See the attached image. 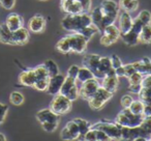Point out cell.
<instances>
[{
	"mask_svg": "<svg viewBox=\"0 0 151 141\" xmlns=\"http://www.w3.org/2000/svg\"><path fill=\"white\" fill-rule=\"evenodd\" d=\"M90 24H92V21L89 14H67L61 21V27L69 32H78Z\"/></svg>",
	"mask_w": 151,
	"mask_h": 141,
	"instance_id": "obj_1",
	"label": "cell"
},
{
	"mask_svg": "<svg viewBox=\"0 0 151 141\" xmlns=\"http://www.w3.org/2000/svg\"><path fill=\"white\" fill-rule=\"evenodd\" d=\"M144 117V114H134L128 108H123L122 111H120L118 115L116 116L115 122H117L121 127L134 128V127H139L142 124Z\"/></svg>",
	"mask_w": 151,
	"mask_h": 141,
	"instance_id": "obj_2",
	"label": "cell"
},
{
	"mask_svg": "<svg viewBox=\"0 0 151 141\" xmlns=\"http://www.w3.org/2000/svg\"><path fill=\"white\" fill-rule=\"evenodd\" d=\"M91 129L104 131L111 138V140H121V126L115 121L109 122L101 120L96 124H91Z\"/></svg>",
	"mask_w": 151,
	"mask_h": 141,
	"instance_id": "obj_3",
	"label": "cell"
},
{
	"mask_svg": "<svg viewBox=\"0 0 151 141\" xmlns=\"http://www.w3.org/2000/svg\"><path fill=\"white\" fill-rule=\"evenodd\" d=\"M71 106H73V102L69 99H67L65 95L58 93V95H54L53 100L51 101L50 104V109L52 110L54 113L58 114L59 116L66 114L70 111Z\"/></svg>",
	"mask_w": 151,
	"mask_h": 141,
	"instance_id": "obj_4",
	"label": "cell"
},
{
	"mask_svg": "<svg viewBox=\"0 0 151 141\" xmlns=\"http://www.w3.org/2000/svg\"><path fill=\"white\" fill-rule=\"evenodd\" d=\"M113 95L114 93L108 91L103 86H99V88L96 90L94 95L87 102H88L89 106L92 110H101L106 105V103H108L113 98Z\"/></svg>",
	"mask_w": 151,
	"mask_h": 141,
	"instance_id": "obj_5",
	"label": "cell"
},
{
	"mask_svg": "<svg viewBox=\"0 0 151 141\" xmlns=\"http://www.w3.org/2000/svg\"><path fill=\"white\" fill-rule=\"evenodd\" d=\"M61 95H65L67 99H69L71 102H75L79 98V86L77 80L71 77L66 76L64 78V81L62 83V86L60 88Z\"/></svg>",
	"mask_w": 151,
	"mask_h": 141,
	"instance_id": "obj_6",
	"label": "cell"
},
{
	"mask_svg": "<svg viewBox=\"0 0 151 141\" xmlns=\"http://www.w3.org/2000/svg\"><path fill=\"white\" fill-rule=\"evenodd\" d=\"M69 45H70V51L78 54H83L86 51L87 45H88V38H85L79 32H71L68 34Z\"/></svg>",
	"mask_w": 151,
	"mask_h": 141,
	"instance_id": "obj_7",
	"label": "cell"
},
{
	"mask_svg": "<svg viewBox=\"0 0 151 141\" xmlns=\"http://www.w3.org/2000/svg\"><path fill=\"white\" fill-rule=\"evenodd\" d=\"M99 86H101V84L99 83L96 78H92L90 80L85 81V82L81 83V85L79 86V97L82 98L85 101H88L94 95Z\"/></svg>",
	"mask_w": 151,
	"mask_h": 141,
	"instance_id": "obj_8",
	"label": "cell"
},
{
	"mask_svg": "<svg viewBox=\"0 0 151 141\" xmlns=\"http://www.w3.org/2000/svg\"><path fill=\"white\" fill-rule=\"evenodd\" d=\"M120 38V30L116 25L112 24L103 30V34L101 38V44L105 47H109L115 44Z\"/></svg>",
	"mask_w": 151,
	"mask_h": 141,
	"instance_id": "obj_9",
	"label": "cell"
},
{
	"mask_svg": "<svg viewBox=\"0 0 151 141\" xmlns=\"http://www.w3.org/2000/svg\"><path fill=\"white\" fill-rule=\"evenodd\" d=\"M99 59H101V56H99V55L88 54V55H85V56L83 57V60H82L83 65L88 67V69H90L97 80H101V79L104 78L101 73L99 72Z\"/></svg>",
	"mask_w": 151,
	"mask_h": 141,
	"instance_id": "obj_10",
	"label": "cell"
},
{
	"mask_svg": "<svg viewBox=\"0 0 151 141\" xmlns=\"http://www.w3.org/2000/svg\"><path fill=\"white\" fill-rule=\"evenodd\" d=\"M118 83H119V78H118L117 75H116L115 69L112 67L109 72L105 75V77L101 79V86H103L104 88L107 89L110 93H115V91L117 90Z\"/></svg>",
	"mask_w": 151,
	"mask_h": 141,
	"instance_id": "obj_11",
	"label": "cell"
},
{
	"mask_svg": "<svg viewBox=\"0 0 151 141\" xmlns=\"http://www.w3.org/2000/svg\"><path fill=\"white\" fill-rule=\"evenodd\" d=\"M79 136H80V131H79L78 124H76L73 119L67 122L60 133V137L62 140H78Z\"/></svg>",
	"mask_w": 151,
	"mask_h": 141,
	"instance_id": "obj_12",
	"label": "cell"
},
{
	"mask_svg": "<svg viewBox=\"0 0 151 141\" xmlns=\"http://www.w3.org/2000/svg\"><path fill=\"white\" fill-rule=\"evenodd\" d=\"M144 104L151 103V75H145L141 82V90L138 93Z\"/></svg>",
	"mask_w": 151,
	"mask_h": 141,
	"instance_id": "obj_13",
	"label": "cell"
},
{
	"mask_svg": "<svg viewBox=\"0 0 151 141\" xmlns=\"http://www.w3.org/2000/svg\"><path fill=\"white\" fill-rule=\"evenodd\" d=\"M65 77L62 74H57L53 77H50L49 79V83L48 86H47L46 91L51 95H56L60 93V88L62 86V83L64 81Z\"/></svg>",
	"mask_w": 151,
	"mask_h": 141,
	"instance_id": "obj_14",
	"label": "cell"
},
{
	"mask_svg": "<svg viewBox=\"0 0 151 141\" xmlns=\"http://www.w3.org/2000/svg\"><path fill=\"white\" fill-rule=\"evenodd\" d=\"M29 30L25 27H21L18 30L13 31L12 34V46H23L29 40Z\"/></svg>",
	"mask_w": 151,
	"mask_h": 141,
	"instance_id": "obj_15",
	"label": "cell"
},
{
	"mask_svg": "<svg viewBox=\"0 0 151 141\" xmlns=\"http://www.w3.org/2000/svg\"><path fill=\"white\" fill-rule=\"evenodd\" d=\"M99 7H101V11L105 15L111 16L115 19H118L120 9L118 3L115 2L114 0H103V2L101 3Z\"/></svg>",
	"mask_w": 151,
	"mask_h": 141,
	"instance_id": "obj_16",
	"label": "cell"
},
{
	"mask_svg": "<svg viewBox=\"0 0 151 141\" xmlns=\"http://www.w3.org/2000/svg\"><path fill=\"white\" fill-rule=\"evenodd\" d=\"M46 28V19L40 15H35L30 18L28 22V29L33 33L42 32Z\"/></svg>",
	"mask_w": 151,
	"mask_h": 141,
	"instance_id": "obj_17",
	"label": "cell"
},
{
	"mask_svg": "<svg viewBox=\"0 0 151 141\" xmlns=\"http://www.w3.org/2000/svg\"><path fill=\"white\" fill-rule=\"evenodd\" d=\"M35 81H36V77L33 69H25V71H23L19 75V83L22 86L33 87Z\"/></svg>",
	"mask_w": 151,
	"mask_h": 141,
	"instance_id": "obj_18",
	"label": "cell"
},
{
	"mask_svg": "<svg viewBox=\"0 0 151 141\" xmlns=\"http://www.w3.org/2000/svg\"><path fill=\"white\" fill-rule=\"evenodd\" d=\"M61 9L66 14H81L84 13L83 7L78 0H66L61 1Z\"/></svg>",
	"mask_w": 151,
	"mask_h": 141,
	"instance_id": "obj_19",
	"label": "cell"
},
{
	"mask_svg": "<svg viewBox=\"0 0 151 141\" xmlns=\"http://www.w3.org/2000/svg\"><path fill=\"white\" fill-rule=\"evenodd\" d=\"M4 23L6 24V26L9 28L11 31H15V30H18L19 28L24 26V19L19 14L13 13L7 16Z\"/></svg>",
	"mask_w": 151,
	"mask_h": 141,
	"instance_id": "obj_20",
	"label": "cell"
},
{
	"mask_svg": "<svg viewBox=\"0 0 151 141\" xmlns=\"http://www.w3.org/2000/svg\"><path fill=\"white\" fill-rule=\"evenodd\" d=\"M118 18H119V27L118 28H119V30H120V34L125 33V32H127L128 30L132 28L134 19L132 18L129 13L124 12V11H122L121 13L119 14Z\"/></svg>",
	"mask_w": 151,
	"mask_h": 141,
	"instance_id": "obj_21",
	"label": "cell"
},
{
	"mask_svg": "<svg viewBox=\"0 0 151 141\" xmlns=\"http://www.w3.org/2000/svg\"><path fill=\"white\" fill-rule=\"evenodd\" d=\"M36 119L42 124L47 121H59V115L49 109H42L36 113Z\"/></svg>",
	"mask_w": 151,
	"mask_h": 141,
	"instance_id": "obj_22",
	"label": "cell"
},
{
	"mask_svg": "<svg viewBox=\"0 0 151 141\" xmlns=\"http://www.w3.org/2000/svg\"><path fill=\"white\" fill-rule=\"evenodd\" d=\"M132 65L134 67L137 72L141 73L145 76V75H151V59L148 57L141 59L139 61H134L132 62Z\"/></svg>",
	"mask_w": 151,
	"mask_h": 141,
	"instance_id": "obj_23",
	"label": "cell"
},
{
	"mask_svg": "<svg viewBox=\"0 0 151 141\" xmlns=\"http://www.w3.org/2000/svg\"><path fill=\"white\" fill-rule=\"evenodd\" d=\"M120 38L122 40V42L124 43L125 45H127V46H136L137 44H139L140 43V40H139V32L136 31V30H134L132 28H130L129 30H128L127 32H125V33H121L120 34Z\"/></svg>",
	"mask_w": 151,
	"mask_h": 141,
	"instance_id": "obj_24",
	"label": "cell"
},
{
	"mask_svg": "<svg viewBox=\"0 0 151 141\" xmlns=\"http://www.w3.org/2000/svg\"><path fill=\"white\" fill-rule=\"evenodd\" d=\"M139 129L140 137H143L145 141H151V116H145Z\"/></svg>",
	"mask_w": 151,
	"mask_h": 141,
	"instance_id": "obj_25",
	"label": "cell"
},
{
	"mask_svg": "<svg viewBox=\"0 0 151 141\" xmlns=\"http://www.w3.org/2000/svg\"><path fill=\"white\" fill-rule=\"evenodd\" d=\"M140 137V129L139 127L129 128V127H121V140H136Z\"/></svg>",
	"mask_w": 151,
	"mask_h": 141,
	"instance_id": "obj_26",
	"label": "cell"
},
{
	"mask_svg": "<svg viewBox=\"0 0 151 141\" xmlns=\"http://www.w3.org/2000/svg\"><path fill=\"white\" fill-rule=\"evenodd\" d=\"M119 9L127 13H134L139 7V1L138 0H119L118 2Z\"/></svg>",
	"mask_w": 151,
	"mask_h": 141,
	"instance_id": "obj_27",
	"label": "cell"
},
{
	"mask_svg": "<svg viewBox=\"0 0 151 141\" xmlns=\"http://www.w3.org/2000/svg\"><path fill=\"white\" fill-rule=\"evenodd\" d=\"M76 121V124H78L79 131H80V136H79L78 140H84L85 134L88 132L91 129V124L86 119H83V118H75L73 119Z\"/></svg>",
	"mask_w": 151,
	"mask_h": 141,
	"instance_id": "obj_28",
	"label": "cell"
},
{
	"mask_svg": "<svg viewBox=\"0 0 151 141\" xmlns=\"http://www.w3.org/2000/svg\"><path fill=\"white\" fill-rule=\"evenodd\" d=\"M12 34H13V31L9 30L6 24H0V43L5 45H12Z\"/></svg>",
	"mask_w": 151,
	"mask_h": 141,
	"instance_id": "obj_29",
	"label": "cell"
},
{
	"mask_svg": "<svg viewBox=\"0 0 151 141\" xmlns=\"http://www.w3.org/2000/svg\"><path fill=\"white\" fill-rule=\"evenodd\" d=\"M139 40L145 45L151 44V24L144 25L139 33Z\"/></svg>",
	"mask_w": 151,
	"mask_h": 141,
	"instance_id": "obj_30",
	"label": "cell"
},
{
	"mask_svg": "<svg viewBox=\"0 0 151 141\" xmlns=\"http://www.w3.org/2000/svg\"><path fill=\"white\" fill-rule=\"evenodd\" d=\"M92 78H95L93 73L91 72L88 67L83 65L82 67L79 69L78 76H77L76 80H77V82H79V83H83V82H85V81L90 80V79H92Z\"/></svg>",
	"mask_w": 151,
	"mask_h": 141,
	"instance_id": "obj_31",
	"label": "cell"
},
{
	"mask_svg": "<svg viewBox=\"0 0 151 141\" xmlns=\"http://www.w3.org/2000/svg\"><path fill=\"white\" fill-rule=\"evenodd\" d=\"M56 49L58 52L62 53V54H68L69 52H71L68 35L64 36L60 40H58V43L56 44Z\"/></svg>",
	"mask_w": 151,
	"mask_h": 141,
	"instance_id": "obj_32",
	"label": "cell"
},
{
	"mask_svg": "<svg viewBox=\"0 0 151 141\" xmlns=\"http://www.w3.org/2000/svg\"><path fill=\"white\" fill-rule=\"evenodd\" d=\"M111 69H112L111 58L108 56H103V57L101 56V59H99V72L101 73V75L105 77V75Z\"/></svg>",
	"mask_w": 151,
	"mask_h": 141,
	"instance_id": "obj_33",
	"label": "cell"
},
{
	"mask_svg": "<svg viewBox=\"0 0 151 141\" xmlns=\"http://www.w3.org/2000/svg\"><path fill=\"white\" fill-rule=\"evenodd\" d=\"M42 64H44V67H46L47 72H48V74L50 77H53V76H55V75L59 74V67L54 60L48 59V60L45 61Z\"/></svg>",
	"mask_w": 151,
	"mask_h": 141,
	"instance_id": "obj_34",
	"label": "cell"
},
{
	"mask_svg": "<svg viewBox=\"0 0 151 141\" xmlns=\"http://www.w3.org/2000/svg\"><path fill=\"white\" fill-rule=\"evenodd\" d=\"M99 30L97 29V27L95 25H93V24H90V25L86 26V27L82 28L81 30H79V33H81L82 35H84L85 38H87L88 40H90L91 38H92L93 35H95V34L99 32Z\"/></svg>",
	"mask_w": 151,
	"mask_h": 141,
	"instance_id": "obj_35",
	"label": "cell"
},
{
	"mask_svg": "<svg viewBox=\"0 0 151 141\" xmlns=\"http://www.w3.org/2000/svg\"><path fill=\"white\" fill-rule=\"evenodd\" d=\"M9 102L15 106H20L24 103V95L19 91H13L9 95Z\"/></svg>",
	"mask_w": 151,
	"mask_h": 141,
	"instance_id": "obj_36",
	"label": "cell"
},
{
	"mask_svg": "<svg viewBox=\"0 0 151 141\" xmlns=\"http://www.w3.org/2000/svg\"><path fill=\"white\" fill-rule=\"evenodd\" d=\"M34 73H35V77L36 80H40V79H49L50 76H49L48 72H47L46 67H44V64L37 65L36 67H34Z\"/></svg>",
	"mask_w": 151,
	"mask_h": 141,
	"instance_id": "obj_37",
	"label": "cell"
},
{
	"mask_svg": "<svg viewBox=\"0 0 151 141\" xmlns=\"http://www.w3.org/2000/svg\"><path fill=\"white\" fill-rule=\"evenodd\" d=\"M128 109L134 114H143V110H144V103L141 100L139 101H132Z\"/></svg>",
	"mask_w": 151,
	"mask_h": 141,
	"instance_id": "obj_38",
	"label": "cell"
},
{
	"mask_svg": "<svg viewBox=\"0 0 151 141\" xmlns=\"http://www.w3.org/2000/svg\"><path fill=\"white\" fill-rule=\"evenodd\" d=\"M143 77H144L143 74H141V73H139V72H134V74L130 75L127 78L128 85H141Z\"/></svg>",
	"mask_w": 151,
	"mask_h": 141,
	"instance_id": "obj_39",
	"label": "cell"
},
{
	"mask_svg": "<svg viewBox=\"0 0 151 141\" xmlns=\"http://www.w3.org/2000/svg\"><path fill=\"white\" fill-rule=\"evenodd\" d=\"M138 20L143 24V25H147V24H151V13L149 11H144L140 12V14L138 15Z\"/></svg>",
	"mask_w": 151,
	"mask_h": 141,
	"instance_id": "obj_40",
	"label": "cell"
},
{
	"mask_svg": "<svg viewBox=\"0 0 151 141\" xmlns=\"http://www.w3.org/2000/svg\"><path fill=\"white\" fill-rule=\"evenodd\" d=\"M49 79H40V80H36L33 85V88H35L36 90H40V91H45L47 89V86H48Z\"/></svg>",
	"mask_w": 151,
	"mask_h": 141,
	"instance_id": "obj_41",
	"label": "cell"
},
{
	"mask_svg": "<svg viewBox=\"0 0 151 141\" xmlns=\"http://www.w3.org/2000/svg\"><path fill=\"white\" fill-rule=\"evenodd\" d=\"M40 124H42V128L46 132H54L58 128V121H47V122H42Z\"/></svg>",
	"mask_w": 151,
	"mask_h": 141,
	"instance_id": "obj_42",
	"label": "cell"
},
{
	"mask_svg": "<svg viewBox=\"0 0 151 141\" xmlns=\"http://www.w3.org/2000/svg\"><path fill=\"white\" fill-rule=\"evenodd\" d=\"M7 112H9V106L3 103H0V126L4 121Z\"/></svg>",
	"mask_w": 151,
	"mask_h": 141,
	"instance_id": "obj_43",
	"label": "cell"
},
{
	"mask_svg": "<svg viewBox=\"0 0 151 141\" xmlns=\"http://www.w3.org/2000/svg\"><path fill=\"white\" fill-rule=\"evenodd\" d=\"M132 101H134L132 97H130L129 95H122L121 100H120V104H121V106L123 108H128L130 106V104L132 103Z\"/></svg>",
	"mask_w": 151,
	"mask_h": 141,
	"instance_id": "obj_44",
	"label": "cell"
},
{
	"mask_svg": "<svg viewBox=\"0 0 151 141\" xmlns=\"http://www.w3.org/2000/svg\"><path fill=\"white\" fill-rule=\"evenodd\" d=\"M79 69H80V67H79V65H77V64L70 65V67H69V69H67V76L76 79V78H77V76H78Z\"/></svg>",
	"mask_w": 151,
	"mask_h": 141,
	"instance_id": "obj_45",
	"label": "cell"
},
{
	"mask_svg": "<svg viewBox=\"0 0 151 141\" xmlns=\"http://www.w3.org/2000/svg\"><path fill=\"white\" fill-rule=\"evenodd\" d=\"M0 5L5 9H13L16 5V0H0Z\"/></svg>",
	"mask_w": 151,
	"mask_h": 141,
	"instance_id": "obj_46",
	"label": "cell"
},
{
	"mask_svg": "<svg viewBox=\"0 0 151 141\" xmlns=\"http://www.w3.org/2000/svg\"><path fill=\"white\" fill-rule=\"evenodd\" d=\"M84 141H96V132H95L94 129H90L85 134Z\"/></svg>",
	"mask_w": 151,
	"mask_h": 141,
	"instance_id": "obj_47",
	"label": "cell"
},
{
	"mask_svg": "<svg viewBox=\"0 0 151 141\" xmlns=\"http://www.w3.org/2000/svg\"><path fill=\"white\" fill-rule=\"evenodd\" d=\"M110 58H111L112 67H113L114 69H117V67H121V65H122V61H121V59H120L119 57H118L116 54H113L111 57H110Z\"/></svg>",
	"mask_w": 151,
	"mask_h": 141,
	"instance_id": "obj_48",
	"label": "cell"
},
{
	"mask_svg": "<svg viewBox=\"0 0 151 141\" xmlns=\"http://www.w3.org/2000/svg\"><path fill=\"white\" fill-rule=\"evenodd\" d=\"M95 132H96V141H110L111 140V138H110L104 131L95 130Z\"/></svg>",
	"mask_w": 151,
	"mask_h": 141,
	"instance_id": "obj_49",
	"label": "cell"
},
{
	"mask_svg": "<svg viewBox=\"0 0 151 141\" xmlns=\"http://www.w3.org/2000/svg\"><path fill=\"white\" fill-rule=\"evenodd\" d=\"M124 67V72H125V78H128L130 75H132L134 72H137L132 63H128V64H123Z\"/></svg>",
	"mask_w": 151,
	"mask_h": 141,
	"instance_id": "obj_50",
	"label": "cell"
},
{
	"mask_svg": "<svg viewBox=\"0 0 151 141\" xmlns=\"http://www.w3.org/2000/svg\"><path fill=\"white\" fill-rule=\"evenodd\" d=\"M83 7L84 13H88L91 9V0H78Z\"/></svg>",
	"mask_w": 151,
	"mask_h": 141,
	"instance_id": "obj_51",
	"label": "cell"
},
{
	"mask_svg": "<svg viewBox=\"0 0 151 141\" xmlns=\"http://www.w3.org/2000/svg\"><path fill=\"white\" fill-rule=\"evenodd\" d=\"M115 73L116 75H117L118 78H122V77H125V72H124V67L123 64L121 65V67H117V69H115Z\"/></svg>",
	"mask_w": 151,
	"mask_h": 141,
	"instance_id": "obj_52",
	"label": "cell"
},
{
	"mask_svg": "<svg viewBox=\"0 0 151 141\" xmlns=\"http://www.w3.org/2000/svg\"><path fill=\"white\" fill-rule=\"evenodd\" d=\"M141 90V85H128V91L138 95Z\"/></svg>",
	"mask_w": 151,
	"mask_h": 141,
	"instance_id": "obj_53",
	"label": "cell"
},
{
	"mask_svg": "<svg viewBox=\"0 0 151 141\" xmlns=\"http://www.w3.org/2000/svg\"><path fill=\"white\" fill-rule=\"evenodd\" d=\"M143 114L145 116H151V103L144 104V110H143Z\"/></svg>",
	"mask_w": 151,
	"mask_h": 141,
	"instance_id": "obj_54",
	"label": "cell"
},
{
	"mask_svg": "<svg viewBox=\"0 0 151 141\" xmlns=\"http://www.w3.org/2000/svg\"><path fill=\"white\" fill-rule=\"evenodd\" d=\"M0 141H6V137L2 133H0Z\"/></svg>",
	"mask_w": 151,
	"mask_h": 141,
	"instance_id": "obj_55",
	"label": "cell"
},
{
	"mask_svg": "<svg viewBox=\"0 0 151 141\" xmlns=\"http://www.w3.org/2000/svg\"><path fill=\"white\" fill-rule=\"evenodd\" d=\"M40 1H46V0H40Z\"/></svg>",
	"mask_w": 151,
	"mask_h": 141,
	"instance_id": "obj_56",
	"label": "cell"
},
{
	"mask_svg": "<svg viewBox=\"0 0 151 141\" xmlns=\"http://www.w3.org/2000/svg\"><path fill=\"white\" fill-rule=\"evenodd\" d=\"M61 1H66V0H61Z\"/></svg>",
	"mask_w": 151,
	"mask_h": 141,
	"instance_id": "obj_57",
	"label": "cell"
}]
</instances>
